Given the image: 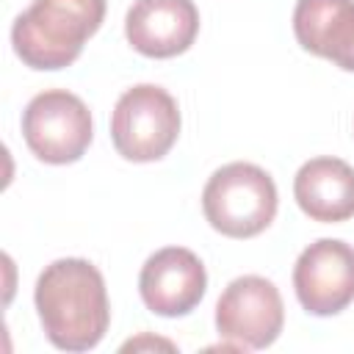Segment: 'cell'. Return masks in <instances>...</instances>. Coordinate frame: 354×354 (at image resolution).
Listing matches in <instances>:
<instances>
[{"label":"cell","mask_w":354,"mask_h":354,"mask_svg":"<svg viewBox=\"0 0 354 354\" xmlns=\"http://www.w3.org/2000/svg\"><path fill=\"white\" fill-rule=\"evenodd\" d=\"M207 274L202 260L185 246H166L147 257L138 274V293L155 315H188L205 296Z\"/></svg>","instance_id":"8"},{"label":"cell","mask_w":354,"mask_h":354,"mask_svg":"<svg viewBox=\"0 0 354 354\" xmlns=\"http://www.w3.org/2000/svg\"><path fill=\"white\" fill-rule=\"evenodd\" d=\"M277 185L254 163H227L210 174L202 191L207 224L227 238H254L277 216Z\"/></svg>","instance_id":"3"},{"label":"cell","mask_w":354,"mask_h":354,"mask_svg":"<svg viewBox=\"0 0 354 354\" xmlns=\"http://www.w3.org/2000/svg\"><path fill=\"white\" fill-rule=\"evenodd\" d=\"M293 33L307 53L354 72V0H299Z\"/></svg>","instance_id":"10"},{"label":"cell","mask_w":354,"mask_h":354,"mask_svg":"<svg viewBox=\"0 0 354 354\" xmlns=\"http://www.w3.org/2000/svg\"><path fill=\"white\" fill-rule=\"evenodd\" d=\"M22 136L39 160L53 166L75 163L91 144V113L77 94L47 88L25 105Z\"/></svg>","instance_id":"5"},{"label":"cell","mask_w":354,"mask_h":354,"mask_svg":"<svg viewBox=\"0 0 354 354\" xmlns=\"http://www.w3.org/2000/svg\"><path fill=\"white\" fill-rule=\"evenodd\" d=\"M293 196L313 221H348L354 216V169L340 158H313L293 177Z\"/></svg>","instance_id":"11"},{"label":"cell","mask_w":354,"mask_h":354,"mask_svg":"<svg viewBox=\"0 0 354 354\" xmlns=\"http://www.w3.org/2000/svg\"><path fill=\"white\" fill-rule=\"evenodd\" d=\"M180 136L177 100L152 83L127 88L111 113V141L124 160H160Z\"/></svg>","instance_id":"4"},{"label":"cell","mask_w":354,"mask_h":354,"mask_svg":"<svg viewBox=\"0 0 354 354\" xmlns=\"http://www.w3.org/2000/svg\"><path fill=\"white\" fill-rule=\"evenodd\" d=\"M105 19V0H33L11 25L14 53L30 69H64L77 61Z\"/></svg>","instance_id":"2"},{"label":"cell","mask_w":354,"mask_h":354,"mask_svg":"<svg viewBox=\"0 0 354 354\" xmlns=\"http://www.w3.org/2000/svg\"><path fill=\"white\" fill-rule=\"evenodd\" d=\"M199 33L194 0H136L124 19V36L147 58H174Z\"/></svg>","instance_id":"9"},{"label":"cell","mask_w":354,"mask_h":354,"mask_svg":"<svg viewBox=\"0 0 354 354\" xmlns=\"http://www.w3.org/2000/svg\"><path fill=\"white\" fill-rule=\"evenodd\" d=\"M33 301L47 340L61 351H88L108 332L111 304L105 279L83 257L50 263L36 279Z\"/></svg>","instance_id":"1"},{"label":"cell","mask_w":354,"mask_h":354,"mask_svg":"<svg viewBox=\"0 0 354 354\" xmlns=\"http://www.w3.org/2000/svg\"><path fill=\"white\" fill-rule=\"evenodd\" d=\"M285 324V307L277 285L266 277L246 274L232 279L216 301V329L238 348L271 346Z\"/></svg>","instance_id":"6"},{"label":"cell","mask_w":354,"mask_h":354,"mask_svg":"<svg viewBox=\"0 0 354 354\" xmlns=\"http://www.w3.org/2000/svg\"><path fill=\"white\" fill-rule=\"evenodd\" d=\"M293 290L310 315H337L354 301V246L337 238L310 243L293 266Z\"/></svg>","instance_id":"7"}]
</instances>
